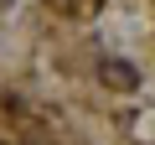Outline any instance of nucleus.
Here are the masks:
<instances>
[{"label":"nucleus","instance_id":"obj_1","mask_svg":"<svg viewBox=\"0 0 155 145\" xmlns=\"http://www.w3.org/2000/svg\"><path fill=\"white\" fill-rule=\"evenodd\" d=\"M104 78H109V83H119V88H134V67H124V62H109V67H104Z\"/></svg>","mask_w":155,"mask_h":145}]
</instances>
